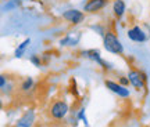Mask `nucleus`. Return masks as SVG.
<instances>
[{
  "label": "nucleus",
  "mask_w": 150,
  "mask_h": 127,
  "mask_svg": "<svg viewBox=\"0 0 150 127\" xmlns=\"http://www.w3.org/2000/svg\"><path fill=\"white\" fill-rule=\"evenodd\" d=\"M104 48L112 54H122L124 53L122 44H121L120 40L115 37V35L110 31L104 33Z\"/></svg>",
  "instance_id": "obj_1"
},
{
  "label": "nucleus",
  "mask_w": 150,
  "mask_h": 127,
  "mask_svg": "<svg viewBox=\"0 0 150 127\" xmlns=\"http://www.w3.org/2000/svg\"><path fill=\"white\" fill-rule=\"evenodd\" d=\"M67 112H68V105L63 100L54 101L53 104L50 105V115H52L53 119H57V120L63 119L67 115Z\"/></svg>",
  "instance_id": "obj_2"
},
{
  "label": "nucleus",
  "mask_w": 150,
  "mask_h": 127,
  "mask_svg": "<svg viewBox=\"0 0 150 127\" xmlns=\"http://www.w3.org/2000/svg\"><path fill=\"white\" fill-rule=\"evenodd\" d=\"M128 79H129V83L134 86L135 89H138V90H140V89L145 87V79L146 77H143V75L140 73L139 70H135V69L129 70Z\"/></svg>",
  "instance_id": "obj_3"
},
{
  "label": "nucleus",
  "mask_w": 150,
  "mask_h": 127,
  "mask_svg": "<svg viewBox=\"0 0 150 127\" xmlns=\"http://www.w3.org/2000/svg\"><path fill=\"white\" fill-rule=\"evenodd\" d=\"M63 18H64L65 21H68V22H71V24L76 25V24H79V22L83 21L85 14L79 10H67L64 14H63Z\"/></svg>",
  "instance_id": "obj_4"
},
{
  "label": "nucleus",
  "mask_w": 150,
  "mask_h": 127,
  "mask_svg": "<svg viewBox=\"0 0 150 127\" xmlns=\"http://www.w3.org/2000/svg\"><path fill=\"white\" fill-rule=\"evenodd\" d=\"M128 37L132 42H138V43H143V42H146V39H147L145 35V32L142 31L139 27L131 28L128 31Z\"/></svg>",
  "instance_id": "obj_5"
},
{
  "label": "nucleus",
  "mask_w": 150,
  "mask_h": 127,
  "mask_svg": "<svg viewBox=\"0 0 150 127\" xmlns=\"http://www.w3.org/2000/svg\"><path fill=\"white\" fill-rule=\"evenodd\" d=\"M106 1L107 0H88L85 7H83V10L86 13H97V11H100L106 6Z\"/></svg>",
  "instance_id": "obj_6"
},
{
  "label": "nucleus",
  "mask_w": 150,
  "mask_h": 127,
  "mask_svg": "<svg viewBox=\"0 0 150 127\" xmlns=\"http://www.w3.org/2000/svg\"><path fill=\"white\" fill-rule=\"evenodd\" d=\"M33 122H35V113L33 111H27L24 115L21 116V119L18 120V124L17 127H32Z\"/></svg>",
  "instance_id": "obj_7"
},
{
  "label": "nucleus",
  "mask_w": 150,
  "mask_h": 127,
  "mask_svg": "<svg viewBox=\"0 0 150 127\" xmlns=\"http://www.w3.org/2000/svg\"><path fill=\"white\" fill-rule=\"evenodd\" d=\"M83 55H85L86 58L92 59V61H96L99 65H102V66H104V68H108V65L102 59L100 53H99L97 50H88V51H83Z\"/></svg>",
  "instance_id": "obj_8"
},
{
  "label": "nucleus",
  "mask_w": 150,
  "mask_h": 127,
  "mask_svg": "<svg viewBox=\"0 0 150 127\" xmlns=\"http://www.w3.org/2000/svg\"><path fill=\"white\" fill-rule=\"evenodd\" d=\"M104 84L107 86L108 89L111 91H114V93H117V94H120L121 97H127V95L129 94L128 93V90L124 87V86H120V84H117V83H114V82H111V80H106L104 82Z\"/></svg>",
  "instance_id": "obj_9"
},
{
  "label": "nucleus",
  "mask_w": 150,
  "mask_h": 127,
  "mask_svg": "<svg viewBox=\"0 0 150 127\" xmlns=\"http://www.w3.org/2000/svg\"><path fill=\"white\" fill-rule=\"evenodd\" d=\"M125 3H124L122 0H117L115 3H114V6H112V11H114V14H115V17L117 18H121V17L124 15V13H125Z\"/></svg>",
  "instance_id": "obj_10"
},
{
  "label": "nucleus",
  "mask_w": 150,
  "mask_h": 127,
  "mask_svg": "<svg viewBox=\"0 0 150 127\" xmlns=\"http://www.w3.org/2000/svg\"><path fill=\"white\" fill-rule=\"evenodd\" d=\"M28 44H31V39H25V40L18 46V48H17V51H16V57H21L22 53L25 51V48L28 47Z\"/></svg>",
  "instance_id": "obj_11"
},
{
  "label": "nucleus",
  "mask_w": 150,
  "mask_h": 127,
  "mask_svg": "<svg viewBox=\"0 0 150 127\" xmlns=\"http://www.w3.org/2000/svg\"><path fill=\"white\" fill-rule=\"evenodd\" d=\"M32 79L31 77H28V79H25L24 82H22V84H21V90L22 91H28L31 87H32Z\"/></svg>",
  "instance_id": "obj_12"
},
{
  "label": "nucleus",
  "mask_w": 150,
  "mask_h": 127,
  "mask_svg": "<svg viewBox=\"0 0 150 127\" xmlns=\"http://www.w3.org/2000/svg\"><path fill=\"white\" fill-rule=\"evenodd\" d=\"M31 61H32V63H35L36 66H40V61H39V58H38V57H32V58H31Z\"/></svg>",
  "instance_id": "obj_13"
},
{
  "label": "nucleus",
  "mask_w": 150,
  "mask_h": 127,
  "mask_svg": "<svg viewBox=\"0 0 150 127\" xmlns=\"http://www.w3.org/2000/svg\"><path fill=\"white\" fill-rule=\"evenodd\" d=\"M121 84H124V86L129 84V79H125V77H121Z\"/></svg>",
  "instance_id": "obj_14"
},
{
  "label": "nucleus",
  "mask_w": 150,
  "mask_h": 127,
  "mask_svg": "<svg viewBox=\"0 0 150 127\" xmlns=\"http://www.w3.org/2000/svg\"><path fill=\"white\" fill-rule=\"evenodd\" d=\"M145 127H150V124H149V126H145Z\"/></svg>",
  "instance_id": "obj_15"
}]
</instances>
